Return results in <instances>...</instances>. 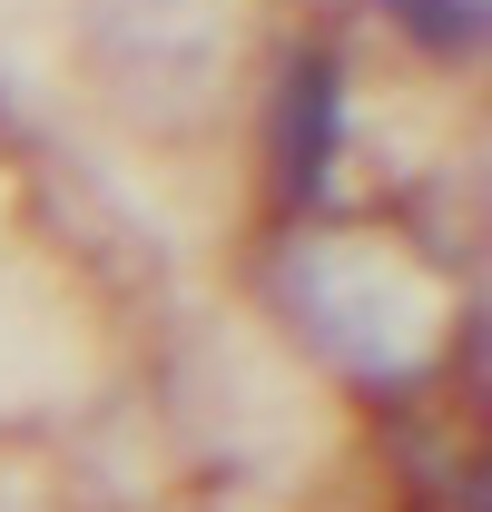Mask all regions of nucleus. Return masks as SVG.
<instances>
[{
	"instance_id": "nucleus-1",
	"label": "nucleus",
	"mask_w": 492,
	"mask_h": 512,
	"mask_svg": "<svg viewBox=\"0 0 492 512\" xmlns=\"http://www.w3.org/2000/svg\"><path fill=\"white\" fill-rule=\"evenodd\" d=\"M335 128V69H325V50H306V69H296V99H286V178H296V197L325 188V138Z\"/></svg>"
}]
</instances>
